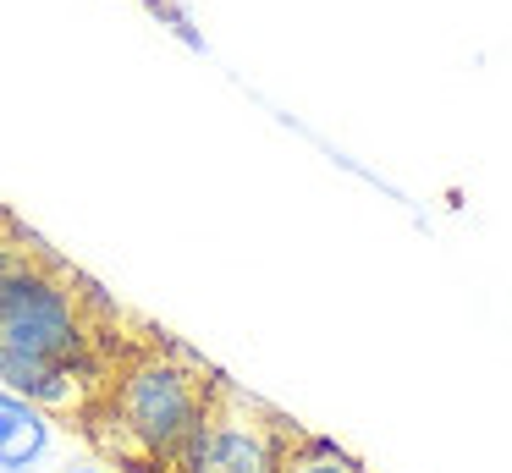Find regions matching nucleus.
I'll list each match as a JSON object with an SVG mask.
<instances>
[{
	"label": "nucleus",
	"mask_w": 512,
	"mask_h": 473,
	"mask_svg": "<svg viewBox=\"0 0 512 473\" xmlns=\"http://www.w3.org/2000/svg\"><path fill=\"white\" fill-rule=\"evenodd\" d=\"M50 440H56V429H50L45 407L0 385V473H34Z\"/></svg>",
	"instance_id": "4"
},
{
	"label": "nucleus",
	"mask_w": 512,
	"mask_h": 473,
	"mask_svg": "<svg viewBox=\"0 0 512 473\" xmlns=\"http://www.w3.org/2000/svg\"><path fill=\"white\" fill-rule=\"evenodd\" d=\"M287 435L292 429L276 413H265L254 396L215 380L210 407L188 435V446L177 451L171 473H281Z\"/></svg>",
	"instance_id": "3"
},
{
	"label": "nucleus",
	"mask_w": 512,
	"mask_h": 473,
	"mask_svg": "<svg viewBox=\"0 0 512 473\" xmlns=\"http://www.w3.org/2000/svg\"><path fill=\"white\" fill-rule=\"evenodd\" d=\"M100 319V292L50 248L28 242L0 275V385L45 413L83 418L105 385L100 374L116 363Z\"/></svg>",
	"instance_id": "1"
},
{
	"label": "nucleus",
	"mask_w": 512,
	"mask_h": 473,
	"mask_svg": "<svg viewBox=\"0 0 512 473\" xmlns=\"http://www.w3.org/2000/svg\"><path fill=\"white\" fill-rule=\"evenodd\" d=\"M215 380L221 374H210L193 352L155 341V347H138L122 363H111L83 424L105 457L138 473H171L177 451L188 446V435L210 407Z\"/></svg>",
	"instance_id": "2"
},
{
	"label": "nucleus",
	"mask_w": 512,
	"mask_h": 473,
	"mask_svg": "<svg viewBox=\"0 0 512 473\" xmlns=\"http://www.w3.org/2000/svg\"><path fill=\"white\" fill-rule=\"evenodd\" d=\"M67 473H111V468H67Z\"/></svg>",
	"instance_id": "7"
},
{
	"label": "nucleus",
	"mask_w": 512,
	"mask_h": 473,
	"mask_svg": "<svg viewBox=\"0 0 512 473\" xmlns=\"http://www.w3.org/2000/svg\"><path fill=\"white\" fill-rule=\"evenodd\" d=\"M28 242H34V237H28V231L17 226L12 215H6V209H0V275L12 270V259H17V253L28 248Z\"/></svg>",
	"instance_id": "6"
},
{
	"label": "nucleus",
	"mask_w": 512,
	"mask_h": 473,
	"mask_svg": "<svg viewBox=\"0 0 512 473\" xmlns=\"http://www.w3.org/2000/svg\"><path fill=\"white\" fill-rule=\"evenodd\" d=\"M281 473H358V468H353V462H347L336 446H325V440L287 435V451H281Z\"/></svg>",
	"instance_id": "5"
}]
</instances>
